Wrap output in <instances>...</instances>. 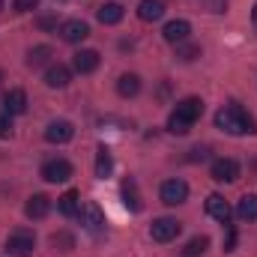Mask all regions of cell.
Returning <instances> with one entry per match:
<instances>
[{
  "label": "cell",
  "instance_id": "6da1fadb",
  "mask_svg": "<svg viewBox=\"0 0 257 257\" xmlns=\"http://www.w3.org/2000/svg\"><path fill=\"white\" fill-rule=\"evenodd\" d=\"M215 126L221 132H227V135H251V132H257L254 117L242 105H224L215 114Z\"/></svg>",
  "mask_w": 257,
  "mask_h": 257
},
{
  "label": "cell",
  "instance_id": "7a4b0ae2",
  "mask_svg": "<svg viewBox=\"0 0 257 257\" xmlns=\"http://www.w3.org/2000/svg\"><path fill=\"white\" fill-rule=\"evenodd\" d=\"M200 114H203V102H200L197 96L183 99V102L174 108V114L168 117V132H171V135H189V128L197 123Z\"/></svg>",
  "mask_w": 257,
  "mask_h": 257
},
{
  "label": "cell",
  "instance_id": "3957f363",
  "mask_svg": "<svg viewBox=\"0 0 257 257\" xmlns=\"http://www.w3.org/2000/svg\"><path fill=\"white\" fill-rule=\"evenodd\" d=\"M183 230V224L177 221V218H156L153 224H150V236L156 239V242H171V239H177V233Z\"/></svg>",
  "mask_w": 257,
  "mask_h": 257
},
{
  "label": "cell",
  "instance_id": "277c9868",
  "mask_svg": "<svg viewBox=\"0 0 257 257\" xmlns=\"http://www.w3.org/2000/svg\"><path fill=\"white\" fill-rule=\"evenodd\" d=\"M33 248H36V236L33 233H27V230H15L9 239H6V251L15 257H27L33 254Z\"/></svg>",
  "mask_w": 257,
  "mask_h": 257
},
{
  "label": "cell",
  "instance_id": "5b68a950",
  "mask_svg": "<svg viewBox=\"0 0 257 257\" xmlns=\"http://www.w3.org/2000/svg\"><path fill=\"white\" fill-rule=\"evenodd\" d=\"M209 177L215 183H233V180H239V162L236 159H215L209 168Z\"/></svg>",
  "mask_w": 257,
  "mask_h": 257
},
{
  "label": "cell",
  "instance_id": "8992f818",
  "mask_svg": "<svg viewBox=\"0 0 257 257\" xmlns=\"http://www.w3.org/2000/svg\"><path fill=\"white\" fill-rule=\"evenodd\" d=\"M186 200H189V186H186L183 180H168V183H162V203L180 206V203H186Z\"/></svg>",
  "mask_w": 257,
  "mask_h": 257
},
{
  "label": "cell",
  "instance_id": "52a82bcc",
  "mask_svg": "<svg viewBox=\"0 0 257 257\" xmlns=\"http://www.w3.org/2000/svg\"><path fill=\"white\" fill-rule=\"evenodd\" d=\"M72 177V165L66 159H51L42 165V180L45 183H66Z\"/></svg>",
  "mask_w": 257,
  "mask_h": 257
},
{
  "label": "cell",
  "instance_id": "ba28073f",
  "mask_svg": "<svg viewBox=\"0 0 257 257\" xmlns=\"http://www.w3.org/2000/svg\"><path fill=\"white\" fill-rule=\"evenodd\" d=\"M60 36H63L66 42H84L87 36H90V24L87 21H81V18H69V21H63L60 24Z\"/></svg>",
  "mask_w": 257,
  "mask_h": 257
},
{
  "label": "cell",
  "instance_id": "9c48e42d",
  "mask_svg": "<svg viewBox=\"0 0 257 257\" xmlns=\"http://www.w3.org/2000/svg\"><path fill=\"white\" fill-rule=\"evenodd\" d=\"M72 138H75V126L69 120H54V123H48V128H45V141L48 144H66Z\"/></svg>",
  "mask_w": 257,
  "mask_h": 257
},
{
  "label": "cell",
  "instance_id": "30bf717a",
  "mask_svg": "<svg viewBox=\"0 0 257 257\" xmlns=\"http://www.w3.org/2000/svg\"><path fill=\"white\" fill-rule=\"evenodd\" d=\"M189 33H192V24H189L186 18L168 21V24H165V30H162V36H165L171 45H180V42H186V39H189Z\"/></svg>",
  "mask_w": 257,
  "mask_h": 257
},
{
  "label": "cell",
  "instance_id": "8fae6325",
  "mask_svg": "<svg viewBox=\"0 0 257 257\" xmlns=\"http://www.w3.org/2000/svg\"><path fill=\"white\" fill-rule=\"evenodd\" d=\"M78 215H81V224L87 227V230H102L105 227V215H102V209L96 206V203H84L81 209H78Z\"/></svg>",
  "mask_w": 257,
  "mask_h": 257
},
{
  "label": "cell",
  "instance_id": "7c38bea8",
  "mask_svg": "<svg viewBox=\"0 0 257 257\" xmlns=\"http://www.w3.org/2000/svg\"><path fill=\"white\" fill-rule=\"evenodd\" d=\"M72 66H75V72H81V75L96 72V69H99V51H93V48L78 51V54L72 57Z\"/></svg>",
  "mask_w": 257,
  "mask_h": 257
},
{
  "label": "cell",
  "instance_id": "4fadbf2b",
  "mask_svg": "<svg viewBox=\"0 0 257 257\" xmlns=\"http://www.w3.org/2000/svg\"><path fill=\"white\" fill-rule=\"evenodd\" d=\"M3 108H6L9 117H12V114H24V111H27V93H24L21 87H12V90L3 96Z\"/></svg>",
  "mask_w": 257,
  "mask_h": 257
},
{
  "label": "cell",
  "instance_id": "5bb4252c",
  "mask_svg": "<svg viewBox=\"0 0 257 257\" xmlns=\"http://www.w3.org/2000/svg\"><path fill=\"white\" fill-rule=\"evenodd\" d=\"M206 212H209L215 221H221V224L230 221V206H227V200H224L221 194H209V197H206Z\"/></svg>",
  "mask_w": 257,
  "mask_h": 257
},
{
  "label": "cell",
  "instance_id": "9a60e30c",
  "mask_svg": "<svg viewBox=\"0 0 257 257\" xmlns=\"http://www.w3.org/2000/svg\"><path fill=\"white\" fill-rule=\"evenodd\" d=\"M69 78H72V72H69L63 63H51L45 69V84L54 87V90H63L66 84H69Z\"/></svg>",
  "mask_w": 257,
  "mask_h": 257
},
{
  "label": "cell",
  "instance_id": "2e32d148",
  "mask_svg": "<svg viewBox=\"0 0 257 257\" xmlns=\"http://www.w3.org/2000/svg\"><path fill=\"white\" fill-rule=\"evenodd\" d=\"M24 212H27V218H45L48 212H51V197H45V194H33L30 200H27V206H24Z\"/></svg>",
  "mask_w": 257,
  "mask_h": 257
},
{
  "label": "cell",
  "instance_id": "e0dca14e",
  "mask_svg": "<svg viewBox=\"0 0 257 257\" xmlns=\"http://www.w3.org/2000/svg\"><path fill=\"white\" fill-rule=\"evenodd\" d=\"M165 15V3L162 0H141L138 3V18L141 21H159Z\"/></svg>",
  "mask_w": 257,
  "mask_h": 257
},
{
  "label": "cell",
  "instance_id": "ac0fdd59",
  "mask_svg": "<svg viewBox=\"0 0 257 257\" xmlns=\"http://www.w3.org/2000/svg\"><path fill=\"white\" fill-rule=\"evenodd\" d=\"M117 93H120L123 99L138 96V93H141V78H138V75H132V72L120 75V81H117Z\"/></svg>",
  "mask_w": 257,
  "mask_h": 257
},
{
  "label": "cell",
  "instance_id": "d6986e66",
  "mask_svg": "<svg viewBox=\"0 0 257 257\" xmlns=\"http://www.w3.org/2000/svg\"><path fill=\"white\" fill-rule=\"evenodd\" d=\"M111 171H114L111 150H108V147H99V150H96V177L105 180V177H111Z\"/></svg>",
  "mask_w": 257,
  "mask_h": 257
},
{
  "label": "cell",
  "instance_id": "ffe728a7",
  "mask_svg": "<svg viewBox=\"0 0 257 257\" xmlns=\"http://www.w3.org/2000/svg\"><path fill=\"white\" fill-rule=\"evenodd\" d=\"M99 21L102 24H120L123 21V6L120 3H105V6H99Z\"/></svg>",
  "mask_w": 257,
  "mask_h": 257
},
{
  "label": "cell",
  "instance_id": "44dd1931",
  "mask_svg": "<svg viewBox=\"0 0 257 257\" xmlns=\"http://www.w3.org/2000/svg\"><path fill=\"white\" fill-rule=\"evenodd\" d=\"M123 203H126V209H132V212H141V194H138V183L135 180H126L123 183Z\"/></svg>",
  "mask_w": 257,
  "mask_h": 257
},
{
  "label": "cell",
  "instance_id": "7402d4cb",
  "mask_svg": "<svg viewBox=\"0 0 257 257\" xmlns=\"http://www.w3.org/2000/svg\"><path fill=\"white\" fill-rule=\"evenodd\" d=\"M236 212H239V218H242V221H254V218H257V194H245V197L239 200Z\"/></svg>",
  "mask_w": 257,
  "mask_h": 257
},
{
  "label": "cell",
  "instance_id": "603a6c76",
  "mask_svg": "<svg viewBox=\"0 0 257 257\" xmlns=\"http://www.w3.org/2000/svg\"><path fill=\"white\" fill-rule=\"evenodd\" d=\"M57 209H60V215H66V218L78 215V192H66L63 197H57Z\"/></svg>",
  "mask_w": 257,
  "mask_h": 257
},
{
  "label": "cell",
  "instance_id": "cb8c5ba5",
  "mask_svg": "<svg viewBox=\"0 0 257 257\" xmlns=\"http://www.w3.org/2000/svg\"><path fill=\"white\" fill-rule=\"evenodd\" d=\"M51 54H54V51H51L48 45H36V48L27 51V66H33V69H36V66H45L51 60Z\"/></svg>",
  "mask_w": 257,
  "mask_h": 257
},
{
  "label": "cell",
  "instance_id": "d4e9b609",
  "mask_svg": "<svg viewBox=\"0 0 257 257\" xmlns=\"http://www.w3.org/2000/svg\"><path fill=\"white\" fill-rule=\"evenodd\" d=\"M206 245H209V239H206V236H194V239L186 242L183 254H186V257H197V254H203V251H206Z\"/></svg>",
  "mask_w": 257,
  "mask_h": 257
},
{
  "label": "cell",
  "instance_id": "484cf974",
  "mask_svg": "<svg viewBox=\"0 0 257 257\" xmlns=\"http://www.w3.org/2000/svg\"><path fill=\"white\" fill-rule=\"evenodd\" d=\"M197 54H200L197 45H189V42H180V45H177V57H180V60H194Z\"/></svg>",
  "mask_w": 257,
  "mask_h": 257
},
{
  "label": "cell",
  "instance_id": "4316f807",
  "mask_svg": "<svg viewBox=\"0 0 257 257\" xmlns=\"http://www.w3.org/2000/svg\"><path fill=\"white\" fill-rule=\"evenodd\" d=\"M51 242H54V245H63V251H69V248L75 245V239H72L69 233H54V236H51Z\"/></svg>",
  "mask_w": 257,
  "mask_h": 257
},
{
  "label": "cell",
  "instance_id": "83f0119b",
  "mask_svg": "<svg viewBox=\"0 0 257 257\" xmlns=\"http://www.w3.org/2000/svg\"><path fill=\"white\" fill-rule=\"evenodd\" d=\"M12 6H15V12H30V9L39 6V0H15Z\"/></svg>",
  "mask_w": 257,
  "mask_h": 257
},
{
  "label": "cell",
  "instance_id": "f1b7e54d",
  "mask_svg": "<svg viewBox=\"0 0 257 257\" xmlns=\"http://www.w3.org/2000/svg\"><path fill=\"white\" fill-rule=\"evenodd\" d=\"M12 135V120L9 114H0V138H9Z\"/></svg>",
  "mask_w": 257,
  "mask_h": 257
},
{
  "label": "cell",
  "instance_id": "f546056e",
  "mask_svg": "<svg viewBox=\"0 0 257 257\" xmlns=\"http://www.w3.org/2000/svg\"><path fill=\"white\" fill-rule=\"evenodd\" d=\"M233 242H236V233L230 230V233H227V242H224V251H233Z\"/></svg>",
  "mask_w": 257,
  "mask_h": 257
},
{
  "label": "cell",
  "instance_id": "4dcf8cb0",
  "mask_svg": "<svg viewBox=\"0 0 257 257\" xmlns=\"http://www.w3.org/2000/svg\"><path fill=\"white\" fill-rule=\"evenodd\" d=\"M251 18H254V27H257V3H254V15H251Z\"/></svg>",
  "mask_w": 257,
  "mask_h": 257
},
{
  "label": "cell",
  "instance_id": "1f68e13d",
  "mask_svg": "<svg viewBox=\"0 0 257 257\" xmlns=\"http://www.w3.org/2000/svg\"><path fill=\"white\" fill-rule=\"evenodd\" d=\"M0 9H3V0H0Z\"/></svg>",
  "mask_w": 257,
  "mask_h": 257
}]
</instances>
